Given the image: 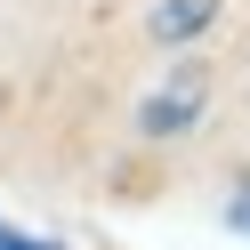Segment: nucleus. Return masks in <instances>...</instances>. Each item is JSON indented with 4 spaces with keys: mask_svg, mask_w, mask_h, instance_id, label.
Returning a JSON list of instances; mask_svg holds the SVG:
<instances>
[{
    "mask_svg": "<svg viewBox=\"0 0 250 250\" xmlns=\"http://www.w3.org/2000/svg\"><path fill=\"white\" fill-rule=\"evenodd\" d=\"M194 105H202V81L186 73V81H169V89H153L146 105H137V129L146 137H178L186 121H194Z\"/></svg>",
    "mask_w": 250,
    "mask_h": 250,
    "instance_id": "f257e3e1",
    "label": "nucleus"
},
{
    "mask_svg": "<svg viewBox=\"0 0 250 250\" xmlns=\"http://www.w3.org/2000/svg\"><path fill=\"white\" fill-rule=\"evenodd\" d=\"M202 24H210V0H162V8H153V33L162 41H186V33H202Z\"/></svg>",
    "mask_w": 250,
    "mask_h": 250,
    "instance_id": "f03ea898",
    "label": "nucleus"
},
{
    "mask_svg": "<svg viewBox=\"0 0 250 250\" xmlns=\"http://www.w3.org/2000/svg\"><path fill=\"white\" fill-rule=\"evenodd\" d=\"M0 250H57V242H41V234H17L8 218H0Z\"/></svg>",
    "mask_w": 250,
    "mask_h": 250,
    "instance_id": "7ed1b4c3",
    "label": "nucleus"
},
{
    "mask_svg": "<svg viewBox=\"0 0 250 250\" xmlns=\"http://www.w3.org/2000/svg\"><path fill=\"white\" fill-rule=\"evenodd\" d=\"M226 218H234V226L250 234V186H234V210H226Z\"/></svg>",
    "mask_w": 250,
    "mask_h": 250,
    "instance_id": "20e7f679",
    "label": "nucleus"
}]
</instances>
